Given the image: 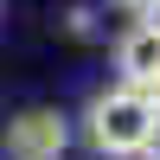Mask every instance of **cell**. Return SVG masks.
Returning <instances> with one entry per match:
<instances>
[{
    "label": "cell",
    "mask_w": 160,
    "mask_h": 160,
    "mask_svg": "<svg viewBox=\"0 0 160 160\" xmlns=\"http://www.w3.org/2000/svg\"><path fill=\"white\" fill-rule=\"evenodd\" d=\"M83 128H90V148L102 160H148V154H160V109L141 90H122V83L102 90L90 102Z\"/></svg>",
    "instance_id": "6da1fadb"
},
{
    "label": "cell",
    "mask_w": 160,
    "mask_h": 160,
    "mask_svg": "<svg viewBox=\"0 0 160 160\" xmlns=\"http://www.w3.org/2000/svg\"><path fill=\"white\" fill-rule=\"evenodd\" d=\"M71 122L58 109H19L7 122V160H64Z\"/></svg>",
    "instance_id": "7a4b0ae2"
},
{
    "label": "cell",
    "mask_w": 160,
    "mask_h": 160,
    "mask_svg": "<svg viewBox=\"0 0 160 160\" xmlns=\"http://www.w3.org/2000/svg\"><path fill=\"white\" fill-rule=\"evenodd\" d=\"M115 71H122V90H148L154 77H160V19H141V26L122 32Z\"/></svg>",
    "instance_id": "3957f363"
},
{
    "label": "cell",
    "mask_w": 160,
    "mask_h": 160,
    "mask_svg": "<svg viewBox=\"0 0 160 160\" xmlns=\"http://www.w3.org/2000/svg\"><path fill=\"white\" fill-rule=\"evenodd\" d=\"M64 19H71V32H77V38H90V32H96V13H90V7H77V13H64Z\"/></svg>",
    "instance_id": "277c9868"
},
{
    "label": "cell",
    "mask_w": 160,
    "mask_h": 160,
    "mask_svg": "<svg viewBox=\"0 0 160 160\" xmlns=\"http://www.w3.org/2000/svg\"><path fill=\"white\" fill-rule=\"evenodd\" d=\"M128 13H141V19H160V0H122Z\"/></svg>",
    "instance_id": "5b68a950"
},
{
    "label": "cell",
    "mask_w": 160,
    "mask_h": 160,
    "mask_svg": "<svg viewBox=\"0 0 160 160\" xmlns=\"http://www.w3.org/2000/svg\"><path fill=\"white\" fill-rule=\"evenodd\" d=\"M141 96H148V102H154V109H160V77H154V83H148V90H141Z\"/></svg>",
    "instance_id": "8992f818"
},
{
    "label": "cell",
    "mask_w": 160,
    "mask_h": 160,
    "mask_svg": "<svg viewBox=\"0 0 160 160\" xmlns=\"http://www.w3.org/2000/svg\"><path fill=\"white\" fill-rule=\"evenodd\" d=\"M148 160H160V154H148Z\"/></svg>",
    "instance_id": "52a82bcc"
}]
</instances>
